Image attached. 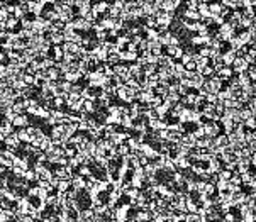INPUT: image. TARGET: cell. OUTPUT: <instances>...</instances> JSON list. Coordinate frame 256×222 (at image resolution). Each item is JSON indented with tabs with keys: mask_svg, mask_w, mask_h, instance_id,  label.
Instances as JSON below:
<instances>
[{
	"mask_svg": "<svg viewBox=\"0 0 256 222\" xmlns=\"http://www.w3.org/2000/svg\"><path fill=\"white\" fill-rule=\"evenodd\" d=\"M214 185H216V190H217V192H221V190H226V188H227V182L219 178L216 183H214Z\"/></svg>",
	"mask_w": 256,
	"mask_h": 222,
	"instance_id": "5bb4252c",
	"label": "cell"
},
{
	"mask_svg": "<svg viewBox=\"0 0 256 222\" xmlns=\"http://www.w3.org/2000/svg\"><path fill=\"white\" fill-rule=\"evenodd\" d=\"M149 51H151V54H154V56H159V54L163 53V46L159 44V43H156L153 48H149Z\"/></svg>",
	"mask_w": 256,
	"mask_h": 222,
	"instance_id": "4fadbf2b",
	"label": "cell"
},
{
	"mask_svg": "<svg viewBox=\"0 0 256 222\" xmlns=\"http://www.w3.org/2000/svg\"><path fill=\"white\" fill-rule=\"evenodd\" d=\"M183 66H185V70H190V71H195V61H194V60H190V61H187V63H185V65H183Z\"/></svg>",
	"mask_w": 256,
	"mask_h": 222,
	"instance_id": "cb8c5ba5",
	"label": "cell"
},
{
	"mask_svg": "<svg viewBox=\"0 0 256 222\" xmlns=\"http://www.w3.org/2000/svg\"><path fill=\"white\" fill-rule=\"evenodd\" d=\"M71 188V182L68 178H61L60 180V183H58V187H56V190H61V192H68Z\"/></svg>",
	"mask_w": 256,
	"mask_h": 222,
	"instance_id": "8992f818",
	"label": "cell"
},
{
	"mask_svg": "<svg viewBox=\"0 0 256 222\" xmlns=\"http://www.w3.org/2000/svg\"><path fill=\"white\" fill-rule=\"evenodd\" d=\"M205 102H209V103H214V102H217V95L216 93H212V92H209L207 95H205Z\"/></svg>",
	"mask_w": 256,
	"mask_h": 222,
	"instance_id": "ac0fdd59",
	"label": "cell"
},
{
	"mask_svg": "<svg viewBox=\"0 0 256 222\" xmlns=\"http://www.w3.org/2000/svg\"><path fill=\"white\" fill-rule=\"evenodd\" d=\"M144 115L148 117L149 120H151V119H158V117H159V114H158L156 108H148V110L144 112Z\"/></svg>",
	"mask_w": 256,
	"mask_h": 222,
	"instance_id": "7c38bea8",
	"label": "cell"
},
{
	"mask_svg": "<svg viewBox=\"0 0 256 222\" xmlns=\"http://www.w3.org/2000/svg\"><path fill=\"white\" fill-rule=\"evenodd\" d=\"M71 41L80 44V43H82V34H80V32H75V36H73V39H71Z\"/></svg>",
	"mask_w": 256,
	"mask_h": 222,
	"instance_id": "4316f807",
	"label": "cell"
},
{
	"mask_svg": "<svg viewBox=\"0 0 256 222\" xmlns=\"http://www.w3.org/2000/svg\"><path fill=\"white\" fill-rule=\"evenodd\" d=\"M182 54H183V48L182 46H175V51H173V60H180L182 58Z\"/></svg>",
	"mask_w": 256,
	"mask_h": 222,
	"instance_id": "e0dca14e",
	"label": "cell"
},
{
	"mask_svg": "<svg viewBox=\"0 0 256 222\" xmlns=\"http://www.w3.org/2000/svg\"><path fill=\"white\" fill-rule=\"evenodd\" d=\"M216 75L221 78L222 82H226L229 77H232L234 73H232V68H231V66H222V68H221L219 71H216Z\"/></svg>",
	"mask_w": 256,
	"mask_h": 222,
	"instance_id": "277c9868",
	"label": "cell"
},
{
	"mask_svg": "<svg viewBox=\"0 0 256 222\" xmlns=\"http://www.w3.org/2000/svg\"><path fill=\"white\" fill-rule=\"evenodd\" d=\"M92 9H93L97 14H107V9H109V2L107 0H97L95 3H92Z\"/></svg>",
	"mask_w": 256,
	"mask_h": 222,
	"instance_id": "3957f363",
	"label": "cell"
},
{
	"mask_svg": "<svg viewBox=\"0 0 256 222\" xmlns=\"http://www.w3.org/2000/svg\"><path fill=\"white\" fill-rule=\"evenodd\" d=\"M9 61V58H7V54L2 51V49H0V63H3V65H5V63Z\"/></svg>",
	"mask_w": 256,
	"mask_h": 222,
	"instance_id": "83f0119b",
	"label": "cell"
},
{
	"mask_svg": "<svg viewBox=\"0 0 256 222\" xmlns=\"http://www.w3.org/2000/svg\"><path fill=\"white\" fill-rule=\"evenodd\" d=\"M71 187L77 188V190H82V188H85V177H82V175H78L77 171H75V175L71 177Z\"/></svg>",
	"mask_w": 256,
	"mask_h": 222,
	"instance_id": "7a4b0ae2",
	"label": "cell"
},
{
	"mask_svg": "<svg viewBox=\"0 0 256 222\" xmlns=\"http://www.w3.org/2000/svg\"><path fill=\"white\" fill-rule=\"evenodd\" d=\"M254 58H256V56H253V54H249V53H246L244 56H243V60H244L248 65H254Z\"/></svg>",
	"mask_w": 256,
	"mask_h": 222,
	"instance_id": "44dd1931",
	"label": "cell"
},
{
	"mask_svg": "<svg viewBox=\"0 0 256 222\" xmlns=\"http://www.w3.org/2000/svg\"><path fill=\"white\" fill-rule=\"evenodd\" d=\"M7 17H9V12L3 9V7H0V20H5Z\"/></svg>",
	"mask_w": 256,
	"mask_h": 222,
	"instance_id": "484cf974",
	"label": "cell"
},
{
	"mask_svg": "<svg viewBox=\"0 0 256 222\" xmlns=\"http://www.w3.org/2000/svg\"><path fill=\"white\" fill-rule=\"evenodd\" d=\"M158 31V34H161V32H165V31H168V26L166 24H161V22H158L156 24V27H154Z\"/></svg>",
	"mask_w": 256,
	"mask_h": 222,
	"instance_id": "603a6c76",
	"label": "cell"
},
{
	"mask_svg": "<svg viewBox=\"0 0 256 222\" xmlns=\"http://www.w3.org/2000/svg\"><path fill=\"white\" fill-rule=\"evenodd\" d=\"M46 195H48V190H46V188H39V190H37V195H36V198H39V200H44V198H46Z\"/></svg>",
	"mask_w": 256,
	"mask_h": 222,
	"instance_id": "7402d4cb",
	"label": "cell"
},
{
	"mask_svg": "<svg viewBox=\"0 0 256 222\" xmlns=\"http://www.w3.org/2000/svg\"><path fill=\"white\" fill-rule=\"evenodd\" d=\"M134 2H136V3H137V5H141V3H142V2H144V0H134Z\"/></svg>",
	"mask_w": 256,
	"mask_h": 222,
	"instance_id": "4dcf8cb0",
	"label": "cell"
},
{
	"mask_svg": "<svg viewBox=\"0 0 256 222\" xmlns=\"http://www.w3.org/2000/svg\"><path fill=\"white\" fill-rule=\"evenodd\" d=\"M170 44H171V46H180V39H178V36L171 34V36H170Z\"/></svg>",
	"mask_w": 256,
	"mask_h": 222,
	"instance_id": "d4e9b609",
	"label": "cell"
},
{
	"mask_svg": "<svg viewBox=\"0 0 256 222\" xmlns=\"http://www.w3.org/2000/svg\"><path fill=\"white\" fill-rule=\"evenodd\" d=\"M75 171H77L78 175H82V177H88V175H92V168L88 165H80Z\"/></svg>",
	"mask_w": 256,
	"mask_h": 222,
	"instance_id": "52a82bcc",
	"label": "cell"
},
{
	"mask_svg": "<svg viewBox=\"0 0 256 222\" xmlns=\"http://www.w3.org/2000/svg\"><path fill=\"white\" fill-rule=\"evenodd\" d=\"M0 7H2V5H0Z\"/></svg>",
	"mask_w": 256,
	"mask_h": 222,
	"instance_id": "1f68e13d",
	"label": "cell"
},
{
	"mask_svg": "<svg viewBox=\"0 0 256 222\" xmlns=\"http://www.w3.org/2000/svg\"><path fill=\"white\" fill-rule=\"evenodd\" d=\"M5 220H9V217H7V214L2 210V214H0V222H5Z\"/></svg>",
	"mask_w": 256,
	"mask_h": 222,
	"instance_id": "f1b7e54d",
	"label": "cell"
},
{
	"mask_svg": "<svg viewBox=\"0 0 256 222\" xmlns=\"http://www.w3.org/2000/svg\"><path fill=\"white\" fill-rule=\"evenodd\" d=\"M244 127H246V129H254V127H256L254 117H248V119H244Z\"/></svg>",
	"mask_w": 256,
	"mask_h": 222,
	"instance_id": "9a60e30c",
	"label": "cell"
},
{
	"mask_svg": "<svg viewBox=\"0 0 256 222\" xmlns=\"http://www.w3.org/2000/svg\"><path fill=\"white\" fill-rule=\"evenodd\" d=\"M200 73H202L205 78H209V77H211V75H214V73H216V71H214V68H212L211 65H207V66H204V68L200 70Z\"/></svg>",
	"mask_w": 256,
	"mask_h": 222,
	"instance_id": "8fae6325",
	"label": "cell"
},
{
	"mask_svg": "<svg viewBox=\"0 0 256 222\" xmlns=\"http://www.w3.org/2000/svg\"><path fill=\"white\" fill-rule=\"evenodd\" d=\"M61 75V71L56 68V66H51L48 68V80H58V77Z\"/></svg>",
	"mask_w": 256,
	"mask_h": 222,
	"instance_id": "9c48e42d",
	"label": "cell"
},
{
	"mask_svg": "<svg viewBox=\"0 0 256 222\" xmlns=\"http://www.w3.org/2000/svg\"><path fill=\"white\" fill-rule=\"evenodd\" d=\"M27 124H31V117L27 114H17L14 117V120H12V125H14L15 129L17 127H26Z\"/></svg>",
	"mask_w": 256,
	"mask_h": 222,
	"instance_id": "6da1fadb",
	"label": "cell"
},
{
	"mask_svg": "<svg viewBox=\"0 0 256 222\" xmlns=\"http://www.w3.org/2000/svg\"><path fill=\"white\" fill-rule=\"evenodd\" d=\"M49 39H51V44H61L63 41V32H60V31H56V32H53L51 36H49Z\"/></svg>",
	"mask_w": 256,
	"mask_h": 222,
	"instance_id": "ba28073f",
	"label": "cell"
},
{
	"mask_svg": "<svg viewBox=\"0 0 256 222\" xmlns=\"http://www.w3.org/2000/svg\"><path fill=\"white\" fill-rule=\"evenodd\" d=\"M22 80L26 85H32V82H34V75H27V73H24L22 75Z\"/></svg>",
	"mask_w": 256,
	"mask_h": 222,
	"instance_id": "d6986e66",
	"label": "cell"
},
{
	"mask_svg": "<svg viewBox=\"0 0 256 222\" xmlns=\"http://www.w3.org/2000/svg\"><path fill=\"white\" fill-rule=\"evenodd\" d=\"M51 102H53V107L54 108H63V105H65V100H63L61 97H53Z\"/></svg>",
	"mask_w": 256,
	"mask_h": 222,
	"instance_id": "30bf717a",
	"label": "cell"
},
{
	"mask_svg": "<svg viewBox=\"0 0 256 222\" xmlns=\"http://www.w3.org/2000/svg\"><path fill=\"white\" fill-rule=\"evenodd\" d=\"M3 22H5V29H9V31H14V29L19 26V19L12 14H9V17L3 20Z\"/></svg>",
	"mask_w": 256,
	"mask_h": 222,
	"instance_id": "5b68a950",
	"label": "cell"
},
{
	"mask_svg": "<svg viewBox=\"0 0 256 222\" xmlns=\"http://www.w3.org/2000/svg\"><path fill=\"white\" fill-rule=\"evenodd\" d=\"M117 36H119L117 29H107V39H115Z\"/></svg>",
	"mask_w": 256,
	"mask_h": 222,
	"instance_id": "ffe728a7",
	"label": "cell"
},
{
	"mask_svg": "<svg viewBox=\"0 0 256 222\" xmlns=\"http://www.w3.org/2000/svg\"><path fill=\"white\" fill-rule=\"evenodd\" d=\"M85 153H87V154H90V156L95 153V142H93V141H88V142H87V146H85Z\"/></svg>",
	"mask_w": 256,
	"mask_h": 222,
	"instance_id": "2e32d148",
	"label": "cell"
},
{
	"mask_svg": "<svg viewBox=\"0 0 256 222\" xmlns=\"http://www.w3.org/2000/svg\"><path fill=\"white\" fill-rule=\"evenodd\" d=\"M5 71H7V66L3 65V63H0V75H3Z\"/></svg>",
	"mask_w": 256,
	"mask_h": 222,
	"instance_id": "f546056e",
	"label": "cell"
}]
</instances>
